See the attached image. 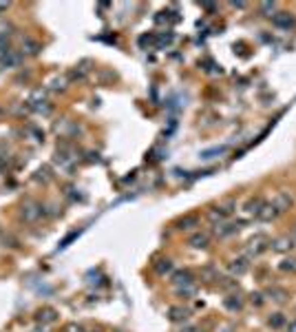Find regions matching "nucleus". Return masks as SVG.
<instances>
[{"mask_svg": "<svg viewBox=\"0 0 296 332\" xmlns=\"http://www.w3.org/2000/svg\"><path fill=\"white\" fill-rule=\"evenodd\" d=\"M267 248H270V239H267L265 235H254L252 239L248 241V246H245V257L256 259V257H261Z\"/></svg>", "mask_w": 296, "mask_h": 332, "instance_id": "f257e3e1", "label": "nucleus"}, {"mask_svg": "<svg viewBox=\"0 0 296 332\" xmlns=\"http://www.w3.org/2000/svg\"><path fill=\"white\" fill-rule=\"evenodd\" d=\"M234 206H237L234 202H226V204H221V206H212V208L208 210V219H210L215 226L221 224V221H226V219L234 213Z\"/></svg>", "mask_w": 296, "mask_h": 332, "instance_id": "f03ea898", "label": "nucleus"}, {"mask_svg": "<svg viewBox=\"0 0 296 332\" xmlns=\"http://www.w3.org/2000/svg\"><path fill=\"white\" fill-rule=\"evenodd\" d=\"M272 25L281 31H294L296 29V16L292 11H276L272 16Z\"/></svg>", "mask_w": 296, "mask_h": 332, "instance_id": "7ed1b4c3", "label": "nucleus"}, {"mask_svg": "<svg viewBox=\"0 0 296 332\" xmlns=\"http://www.w3.org/2000/svg\"><path fill=\"white\" fill-rule=\"evenodd\" d=\"M241 228H243V221H230V219H226V221H221V224H217L215 228H212V232H215V237H219V239H228V237L237 235Z\"/></svg>", "mask_w": 296, "mask_h": 332, "instance_id": "20e7f679", "label": "nucleus"}, {"mask_svg": "<svg viewBox=\"0 0 296 332\" xmlns=\"http://www.w3.org/2000/svg\"><path fill=\"white\" fill-rule=\"evenodd\" d=\"M42 213H44V208H42V204H38V202H25V204H22V208H20L22 219L29 221V224L40 219Z\"/></svg>", "mask_w": 296, "mask_h": 332, "instance_id": "39448f33", "label": "nucleus"}, {"mask_svg": "<svg viewBox=\"0 0 296 332\" xmlns=\"http://www.w3.org/2000/svg\"><path fill=\"white\" fill-rule=\"evenodd\" d=\"M20 62H22V53H16L14 49H9V51L0 55V66L3 69H16V66H20Z\"/></svg>", "mask_w": 296, "mask_h": 332, "instance_id": "423d86ee", "label": "nucleus"}, {"mask_svg": "<svg viewBox=\"0 0 296 332\" xmlns=\"http://www.w3.org/2000/svg\"><path fill=\"white\" fill-rule=\"evenodd\" d=\"M272 202H274V206L278 208V213H281V215L285 213V210H289V208L294 206V197L289 195L287 191H281V193H276Z\"/></svg>", "mask_w": 296, "mask_h": 332, "instance_id": "0eeeda50", "label": "nucleus"}, {"mask_svg": "<svg viewBox=\"0 0 296 332\" xmlns=\"http://www.w3.org/2000/svg\"><path fill=\"white\" fill-rule=\"evenodd\" d=\"M228 270H230L232 275L241 277V275H245L250 270V259L248 257H234L232 262L228 264Z\"/></svg>", "mask_w": 296, "mask_h": 332, "instance_id": "6e6552de", "label": "nucleus"}, {"mask_svg": "<svg viewBox=\"0 0 296 332\" xmlns=\"http://www.w3.org/2000/svg\"><path fill=\"white\" fill-rule=\"evenodd\" d=\"M201 224L199 221V215H194V213H190V215H183V217H179L177 219V230H192V228H197V226Z\"/></svg>", "mask_w": 296, "mask_h": 332, "instance_id": "1a4fd4ad", "label": "nucleus"}, {"mask_svg": "<svg viewBox=\"0 0 296 332\" xmlns=\"http://www.w3.org/2000/svg\"><path fill=\"white\" fill-rule=\"evenodd\" d=\"M263 204H265V199L263 197H250L248 202H245V206H243V210H245V215H250V217H256V215L261 213V208H263Z\"/></svg>", "mask_w": 296, "mask_h": 332, "instance_id": "9d476101", "label": "nucleus"}, {"mask_svg": "<svg viewBox=\"0 0 296 332\" xmlns=\"http://www.w3.org/2000/svg\"><path fill=\"white\" fill-rule=\"evenodd\" d=\"M172 284H175L177 288L190 286V284H194V275L190 273V270H175V273H172Z\"/></svg>", "mask_w": 296, "mask_h": 332, "instance_id": "9b49d317", "label": "nucleus"}, {"mask_svg": "<svg viewBox=\"0 0 296 332\" xmlns=\"http://www.w3.org/2000/svg\"><path fill=\"white\" fill-rule=\"evenodd\" d=\"M42 49V44L31 36H25L22 38V55H38Z\"/></svg>", "mask_w": 296, "mask_h": 332, "instance_id": "f8f14e48", "label": "nucleus"}, {"mask_svg": "<svg viewBox=\"0 0 296 332\" xmlns=\"http://www.w3.org/2000/svg\"><path fill=\"white\" fill-rule=\"evenodd\" d=\"M278 215H281V213H278V208L274 206V202H265L263 208H261V213L256 215V217H259L261 221H274Z\"/></svg>", "mask_w": 296, "mask_h": 332, "instance_id": "ddd939ff", "label": "nucleus"}, {"mask_svg": "<svg viewBox=\"0 0 296 332\" xmlns=\"http://www.w3.org/2000/svg\"><path fill=\"white\" fill-rule=\"evenodd\" d=\"M270 248L274 253H287L294 248V239L292 237H276L274 241H270Z\"/></svg>", "mask_w": 296, "mask_h": 332, "instance_id": "4468645a", "label": "nucleus"}, {"mask_svg": "<svg viewBox=\"0 0 296 332\" xmlns=\"http://www.w3.org/2000/svg\"><path fill=\"white\" fill-rule=\"evenodd\" d=\"M188 317H190V310L181 308V306H170L168 308V319L175 321V323H183Z\"/></svg>", "mask_w": 296, "mask_h": 332, "instance_id": "2eb2a0df", "label": "nucleus"}, {"mask_svg": "<svg viewBox=\"0 0 296 332\" xmlns=\"http://www.w3.org/2000/svg\"><path fill=\"white\" fill-rule=\"evenodd\" d=\"M188 243H190L192 248H197V251H204V248L210 246V235L208 232H194V235H190Z\"/></svg>", "mask_w": 296, "mask_h": 332, "instance_id": "dca6fc26", "label": "nucleus"}, {"mask_svg": "<svg viewBox=\"0 0 296 332\" xmlns=\"http://www.w3.org/2000/svg\"><path fill=\"white\" fill-rule=\"evenodd\" d=\"M265 297L272 299V301H276V303H283L287 299V290L285 288H278V286H270L265 290Z\"/></svg>", "mask_w": 296, "mask_h": 332, "instance_id": "f3484780", "label": "nucleus"}, {"mask_svg": "<svg viewBox=\"0 0 296 332\" xmlns=\"http://www.w3.org/2000/svg\"><path fill=\"white\" fill-rule=\"evenodd\" d=\"M223 306L230 310V312H241V310H243V301H241V297L230 295V297L223 299Z\"/></svg>", "mask_w": 296, "mask_h": 332, "instance_id": "a211bd4d", "label": "nucleus"}, {"mask_svg": "<svg viewBox=\"0 0 296 332\" xmlns=\"http://www.w3.org/2000/svg\"><path fill=\"white\" fill-rule=\"evenodd\" d=\"M153 268H155V273H157V275H166V273H170V270H172V262L168 257H161V259H157V262L153 264Z\"/></svg>", "mask_w": 296, "mask_h": 332, "instance_id": "6ab92c4d", "label": "nucleus"}, {"mask_svg": "<svg viewBox=\"0 0 296 332\" xmlns=\"http://www.w3.org/2000/svg\"><path fill=\"white\" fill-rule=\"evenodd\" d=\"M285 323H287V319H285V314H283V312H274L270 319H267V325H270V328H274V330L285 328Z\"/></svg>", "mask_w": 296, "mask_h": 332, "instance_id": "aec40b11", "label": "nucleus"}, {"mask_svg": "<svg viewBox=\"0 0 296 332\" xmlns=\"http://www.w3.org/2000/svg\"><path fill=\"white\" fill-rule=\"evenodd\" d=\"M55 319H58V314H55L53 308H44L38 312V321H42V323H53Z\"/></svg>", "mask_w": 296, "mask_h": 332, "instance_id": "412c9836", "label": "nucleus"}, {"mask_svg": "<svg viewBox=\"0 0 296 332\" xmlns=\"http://www.w3.org/2000/svg\"><path fill=\"white\" fill-rule=\"evenodd\" d=\"M278 270L289 273V275H296V257H285L281 264H278Z\"/></svg>", "mask_w": 296, "mask_h": 332, "instance_id": "4be33fe9", "label": "nucleus"}, {"mask_svg": "<svg viewBox=\"0 0 296 332\" xmlns=\"http://www.w3.org/2000/svg\"><path fill=\"white\" fill-rule=\"evenodd\" d=\"M259 9H261V14H263V16L272 18V16L276 14V3H261V5H259Z\"/></svg>", "mask_w": 296, "mask_h": 332, "instance_id": "5701e85b", "label": "nucleus"}, {"mask_svg": "<svg viewBox=\"0 0 296 332\" xmlns=\"http://www.w3.org/2000/svg\"><path fill=\"white\" fill-rule=\"evenodd\" d=\"M194 292H197V286L190 284V286H181V288H177V295L183 297V299H190Z\"/></svg>", "mask_w": 296, "mask_h": 332, "instance_id": "b1692460", "label": "nucleus"}, {"mask_svg": "<svg viewBox=\"0 0 296 332\" xmlns=\"http://www.w3.org/2000/svg\"><path fill=\"white\" fill-rule=\"evenodd\" d=\"M11 33H14V25H11V22H0V36L7 38Z\"/></svg>", "mask_w": 296, "mask_h": 332, "instance_id": "393cba45", "label": "nucleus"}, {"mask_svg": "<svg viewBox=\"0 0 296 332\" xmlns=\"http://www.w3.org/2000/svg\"><path fill=\"white\" fill-rule=\"evenodd\" d=\"M51 89H53V91H64V89H66V80H64V77H55V80L51 82Z\"/></svg>", "mask_w": 296, "mask_h": 332, "instance_id": "a878e982", "label": "nucleus"}, {"mask_svg": "<svg viewBox=\"0 0 296 332\" xmlns=\"http://www.w3.org/2000/svg\"><path fill=\"white\" fill-rule=\"evenodd\" d=\"M250 301H252L254 306H263L265 299H263V295H261V292H252V295H250Z\"/></svg>", "mask_w": 296, "mask_h": 332, "instance_id": "bb28decb", "label": "nucleus"}, {"mask_svg": "<svg viewBox=\"0 0 296 332\" xmlns=\"http://www.w3.org/2000/svg\"><path fill=\"white\" fill-rule=\"evenodd\" d=\"M66 332H84V328L80 323H71V325H66Z\"/></svg>", "mask_w": 296, "mask_h": 332, "instance_id": "cd10ccee", "label": "nucleus"}, {"mask_svg": "<svg viewBox=\"0 0 296 332\" xmlns=\"http://www.w3.org/2000/svg\"><path fill=\"white\" fill-rule=\"evenodd\" d=\"M285 332H296V317L292 321H287L285 323Z\"/></svg>", "mask_w": 296, "mask_h": 332, "instance_id": "c85d7f7f", "label": "nucleus"}, {"mask_svg": "<svg viewBox=\"0 0 296 332\" xmlns=\"http://www.w3.org/2000/svg\"><path fill=\"white\" fill-rule=\"evenodd\" d=\"M181 332H201V328H197V325H186Z\"/></svg>", "mask_w": 296, "mask_h": 332, "instance_id": "c756f323", "label": "nucleus"}, {"mask_svg": "<svg viewBox=\"0 0 296 332\" xmlns=\"http://www.w3.org/2000/svg\"><path fill=\"white\" fill-rule=\"evenodd\" d=\"M232 5V7H237V9H243L245 7V3H230Z\"/></svg>", "mask_w": 296, "mask_h": 332, "instance_id": "7c9ffc66", "label": "nucleus"}, {"mask_svg": "<svg viewBox=\"0 0 296 332\" xmlns=\"http://www.w3.org/2000/svg\"><path fill=\"white\" fill-rule=\"evenodd\" d=\"M9 9V3H0V11H7Z\"/></svg>", "mask_w": 296, "mask_h": 332, "instance_id": "2f4dec72", "label": "nucleus"}, {"mask_svg": "<svg viewBox=\"0 0 296 332\" xmlns=\"http://www.w3.org/2000/svg\"><path fill=\"white\" fill-rule=\"evenodd\" d=\"M294 235H296V226H294Z\"/></svg>", "mask_w": 296, "mask_h": 332, "instance_id": "473e14b6", "label": "nucleus"}, {"mask_svg": "<svg viewBox=\"0 0 296 332\" xmlns=\"http://www.w3.org/2000/svg\"><path fill=\"white\" fill-rule=\"evenodd\" d=\"M40 332H47V330H40Z\"/></svg>", "mask_w": 296, "mask_h": 332, "instance_id": "72a5a7b5", "label": "nucleus"}]
</instances>
